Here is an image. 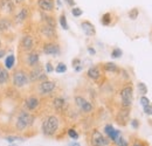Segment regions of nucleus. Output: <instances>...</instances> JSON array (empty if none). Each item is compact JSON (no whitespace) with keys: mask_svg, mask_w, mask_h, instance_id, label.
<instances>
[{"mask_svg":"<svg viewBox=\"0 0 152 146\" xmlns=\"http://www.w3.org/2000/svg\"><path fill=\"white\" fill-rule=\"evenodd\" d=\"M72 14L76 17V18H78V17H81L82 14H83V11L80 8V7H73V9H72Z\"/></svg>","mask_w":152,"mask_h":146,"instance_id":"nucleus-31","label":"nucleus"},{"mask_svg":"<svg viewBox=\"0 0 152 146\" xmlns=\"http://www.w3.org/2000/svg\"><path fill=\"white\" fill-rule=\"evenodd\" d=\"M55 88H56V85H55L54 82L46 80V81L40 82V84H39V87H38V90L41 95H48V93L54 91Z\"/></svg>","mask_w":152,"mask_h":146,"instance_id":"nucleus-8","label":"nucleus"},{"mask_svg":"<svg viewBox=\"0 0 152 146\" xmlns=\"http://www.w3.org/2000/svg\"><path fill=\"white\" fill-rule=\"evenodd\" d=\"M75 103L83 112H90L93 110V104L90 102H88L87 99H84L83 97H81V96H76Z\"/></svg>","mask_w":152,"mask_h":146,"instance_id":"nucleus-11","label":"nucleus"},{"mask_svg":"<svg viewBox=\"0 0 152 146\" xmlns=\"http://www.w3.org/2000/svg\"><path fill=\"white\" fill-rule=\"evenodd\" d=\"M123 55V52L119 49V48H115L114 50L111 52V57H114V58H118V57H121Z\"/></svg>","mask_w":152,"mask_h":146,"instance_id":"nucleus-33","label":"nucleus"},{"mask_svg":"<svg viewBox=\"0 0 152 146\" xmlns=\"http://www.w3.org/2000/svg\"><path fill=\"white\" fill-rule=\"evenodd\" d=\"M17 5L12 0H0V12L5 15H11L15 12Z\"/></svg>","mask_w":152,"mask_h":146,"instance_id":"nucleus-6","label":"nucleus"},{"mask_svg":"<svg viewBox=\"0 0 152 146\" xmlns=\"http://www.w3.org/2000/svg\"><path fill=\"white\" fill-rule=\"evenodd\" d=\"M103 67H104V70L109 72V73H117L118 72V67L115 63H113V62H107Z\"/></svg>","mask_w":152,"mask_h":146,"instance_id":"nucleus-24","label":"nucleus"},{"mask_svg":"<svg viewBox=\"0 0 152 146\" xmlns=\"http://www.w3.org/2000/svg\"><path fill=\"white\" fill-rule=\"evenodd\" d=\"M55 72L58 74L66 73V72H67V66H66L64 63H58L56 66V68H55Z\"/></svg>","mask_w":152,"mask_h":146,"instance_id":"nucleus-30","label":"nucleus"},{"mask_svg":"<svg viewBox=\"0 0 152 146\" xmlns=\"http://www.w3.org/2000/svg\"><path fill=\"white\" fill-rule=\"evenodd\" d=\"M69 146H80V144H77V143H70Z\"/></svg>","mask_w":152,"mask_h":146,"instance_id":"nucleus-45","label":"nucleus"},{"mask_svg":"<svg viewBox=\"0 0 152 146\" xmlns=\"http://www.w3.org/2000/svg\"><path fill=\"white\" fill-rule=\"evenodd\" d=\"M53 70H54V68H53V66H52V63H47L46 64V72L49 74V73H53Z\"/></svg>","mask_w":152,"mask_h":146,"instance_id":"nucleus-38","label":"nucleus"},{"mask_svg":"<svg viewBox=\"0 0 152 146\" xmlns=\"http://www.w3.org/2000/svg\"><path fill=\"white\" fill-rule=\"evenodd\" d=\"M75 70H76V72H81V70H82L81 64H80V66H77V67H75Z\"/></svg>","mask_w":152,"mask_h":146,"instance_id":"nucleus-44","label":"nucleus"},{"mask_svg":"<svg viewBox=\"0 0 152 146\" xmlns=\"http://www.w3.org/2000/svg\"><path fill=\"white\" fill-rule=\"evenodd\" d=\"M14 64H15V56L13 54H10L8 56H6V58H5V68L7 70H10V69H12L14 67Z\"/></svg>","mask_w":152,"mask_h":146,"instance_id":"nucleus-23","label":"nucleus"},{"mask_svg":"<svg viewBox=\"0 0 152 146\" xmlns=\"http://www.w3.org/2000/svg\"><path fill=\"white\" fill-rule=\"evenodd\" d=\"M144 112H145L146 115H149V116H152V105L151 104L144 107Z\"/></svg>","mask_w":152,"mask_h":146,"instance_id":"nucleus-37","label":"nucleus"},{"mask_svg":"<svg viewBox=\"0 0 152 146\" xmlns=\"http://www.w3.org/2000/svg\"><path fill=\"white\" fill-rule=\"evenodd\" d=\"M64 1H66L67 5H69V6H72V7H75V1H74V0H64Z\"/></svg>","mask_w":152,"mask_h":146,"instance_id":"nucleus-41","label":"nucleus"},{"mask_svg":"<svg viewBox=\"0 0 152 146\" xmlns=\"http://www.w3.org/2000/svg\"><path fill=\"white\" fill-rule=\"evenodd\" d=\"M28 77H29V82H37V81L42 82L47 80V75L43 72L42 67H40L39 64L32 68V70L28 74Z\"/></svg>","mask_w":152,"mask_h":146,"instance_id":"nucleus-5","label":"nucleus"},{"mask_svg":"<svg viewBox=\"0 0 152 146\" xmlns=\"http://www.w3.org/2000/svg\"><path fill=\"white\" fill-rule=\"evenodd\" d=\"M28 15H29L28 7H22V8H20L19 11L15 13V15H14V22L17 25H21V23H23L28 19Z\"/></svg>","mask_w":152,"mask_h":146,"instance_id":"nucleus-10","label":"nucleus"},{"mask_svg":"<svg viewBox=\"0 0 152 146\" xmlns=\"http://www.w3.org/2000/svg\"><path fill=\"white\" fill-rule=\"evenodd\" d=\"M53 105H54V108H55L57 111H62V110L66 108L67 103H66V101H64L62 97H56V98L54 99V102H53Z\"/></svg>","mask_w":152,"mask_h":146,"instance_id":"nucleus-22","label":"nucleus"},{"mask_svg":"<svg viewBox=\"0 0 152 146\" xmlns=\"http://www.w3.org/2000/svg\"><path fill=\"white\" fill-rule=\"evenodd\" d=\"M132 97H133V89L131 85H128L121 90V98H122V105L123 108L128 109L132 104Z\"/></svg>","mask_w":152,"mask_h":146,"instance_id":"nucleus-4","label":"nucleus"},{"mask_svg":"<svg viewBox=\"0 0 152 146\" xmlns=\"http://www.w3.org/2000/svg\"><path fill=\"white\" fill-rule=\"evenodd\" d=\"M34 124V116L31 115L29 112L22 110L18 113L17 122H15V128L18 131H25L26 128H31Z\"/></svg>","mask_w":152,"mask_h":146,"instance_id":"nucleus-1","label":"nucleus"},{"mask_svg":"<svg viewBox=\"0 0 152 146\" xmlns=\"http://www.w3.org/2000/svg\"><path fill=\"white\" fill-rule=\"evenodd\" d=\"M58 21H60L61 27H62L64 31H68V29H69V26H68V22H67V18H66V15H64V14H61V15H60Z\"/></svg>","mask_w":152,"mask_h":146,"instance_id":"nucleus-25","label":"nucleus"},{"mask_svg":"<svg viewBox=\"0 0 152 146\" xmlns=\"http://www.w3.org/2000/svg\"><path fill=\"white\" fill-rule=\"evenodd\" d=\"M91 145L93 146H105L109 144V140L107 138H104V136L97 131V130H94L93 133H91Z\"/></svg>","mask_w":152,"mask_h":146,"instance_id":"nucleus-7","label":"nucleus"},{"mask_svg":"<svg viewBox=\"0 0 152 146\" xmlns=\"http://www.w3.org/2000/svg\"><path fill=\"white\" fill-rule=\"evenodd\" d=\"M4 55H5V52H0V58H1Z\"/></svg>","mask_w":152,"mask_h":146,"instance_id":"nucleus-46","label":"nucleus"},{"mask_svg":"<svg viewBox=\"0 0 152 146\" xmlns=\"http://www.w3.org/2000/svg\"><path fill=\"white\" fill-rule=\"evenodd\" d=\"M10 146H17V145H10Z\"/></svg>","mask_w":152,"mask_h":146,"instance_id":"nucleus-49","label":"nucleus"},{"mask_svg":"<svg viewBox=\"0 0 152 146\" xmlns=\"http://www.w3.org/2000/svg\"><path fill=\"white\" fill-rule=\"evenodd\" d=\"M137 87H138V91L142 96H145V93H148V88L143 82H139Z\"/></svg>","mask_w":152,"mask_h":146,"instance_id":"nucleus-28","label":"nucleus"},{"mask_svg":"<svg viewBox=\"0 0 152 146\" xmlns=\"http://www.w3.org/2000/svg\"><path fill=\"white\" fill-rule=\"evenodd\" d=\"M13 26V21L8 18H0V33L8 32Z\"/></svg>","mask_w":152,"mask_h":146,"instance_id":"nucleus-18","label":"nucleus"},{"mask_svg":"<svg viewBox=\"0 0 152 146\" xmlns=\"http://www.w3.org/2000/svg\"><path fill=\"white\" fill-rule=\"evenodd\" d=\"M42 18H43V21H45V23H47V25H49V26H53V27H55L56 25H55V20L53 17H49V15H45V14H42Z\"/></svg>","mask_w":152,"mask_h":146,"instance_id":"nucleus-27","label":"nucleus"},{"mask_svg":"<svg viewBox=\"0 0 152 146\" xmlns=\"http://www.w3.org/2000/svg\"><path fill=\"white\" fill-rule=\"evenodd\" d=\"M38 6L42 12H52L54 9L53 0H38Z\"/></svg>","mask_w":152,"mask_h":146,"instance_id":"nucleus-16","label":"nucleus"},{"mask_svg":"<svg viewBox=\"0 0 152 146\" xmlns=\"http://www.w3.org/2000/svg\"><path fill=\"white\" fill-rule=\"evenodd\" d=\"M58 118L55 116H48L43 124H42V132L45 136H48V137H52L56 133L57 128H58Z\"/></svg>","mask_w":152,"mask_h":146,"instance_id":"nucleus-2","label":"nucleus"},{"mask_svg":"<svg viewBox=\"0 0 152 146\" xmlns=\"http://www.w3.org/2000/svg\"><path fill=\"white\" fill-rule=\"evenodd\" d=\"M68 136H69L72 139H74V140H77V139H78V133L76 132L74 128H69V130H68Z\"/></svg>","mask_w":152,"mask_h":146,"instance_id":"nucleus-32","label":"nucleus"},{"mask_svg":"<svg viewBox=\"0 0 152 146\" xmlns=\"http://www.w3.org/2000/svg\"><path fill=\"white\" fill-rule=\"evenodd\" d=\"M140 104H142L143 108H144V107H146V105L150 104V99H149L148 97H145V96H142V97H140Z\"/></svg>","mask_w":152,"mask_h":146,"instance_id":"nucleus-36","label":"nucleus"},{"mask_svg":"<svg viewBox=\"0 0 152 146\" xmlns=\"http://www.w3.org/2000/svg\"><path fill=\"white\" fill-rule=\"evenodd\" d=\"M39 104H40V101H39L38 97H35V96H29L25 101V107H26V109L29 110V111H34L39 107Z\"/></svg>","mask_w":152,"mask_h":146,"instance_id":"nucleus-15","label":"nucleus"},{"mask_svg":"<svg viewBox=\"0 0 152 146\" xmlns=\"http://www.w3.org/2000/svg\"><path fill=\"white\" fill-rule=\"evenodd\" d=\"M12 1H13L15 5H18V4H21V2H23L25 0H12Z\"/></svg>","mask_w":152,"mask_h":146,"instance_id":"nucleus-43","label":"nucleus"},{"mask_svg":"<svg viewBox=\"0 0 152 146\" xmlns=\"http://www.w3.org/2000/svg\"><path fill=\"white\" fill-rule=\"evenodd\" d=\"M81 28L83 31V33L87 35V36H94L96 34V29H95V26L89 22V21H83L81 22Z\"/></svg>","mask_w":152,"mask_h":146,"instance_id":"nucleus-14","label":"nucleus"},{"mask_svg":"<svg viewBox=\"0 0 152 146\" xmlns=\"http://www.w3.org/2000/svg\"><path fill=\"white\" fill-rule=\"evenodd\" d=\"M131 125H132L133 128H139V123H138V120H136V119L131 120Z\"/></svg>","mask_w":152,"mask_h":146,"instance_id":"nucleus-39","label":"nucleus"},{"mask_svg":"<svg viewBox=\"0 0 152 146\" xmlns=\"http://www.w3.org/2000/svg\"><path fill=\"white\" fill-rule=\"evenodd\" d=\"M115 143H116V145L117 146H128L129 144H128V142L122 137V136H119L116 140H115Z\"/></svg>","mask_w":152,"mask_h":146,"instance_id":"nucleus-29","label":"nucleus"},{"mask_svg":"<svg viewBox=\"0 0 152 146\" xmlns=\"http://www.w3.org/2000/svg\"><path fill=\"white\" fill-rule=\"evenodd\" d=\"M40 32L43 36L48 37V39H53L54 36H56V31H55V27L53 26H49L47 23H43L40 28Z\"/></svg>","mask_w":152,"mask_h":146,"instance_id":"nucleus-13","label":"nucleus"},{"mask_svg":"<svg viewBox=\"0 0 152 146\" xmlns=\"http://www.w3.org/2000/svg\"><path fill=\"white\" fill-rule=\"evenodd\" d=\"M88 52H89V54H91V55H94L96 53L95 49H93V48H88Z\"/></svg>","mask_w":152,"mask_h":146,"instance_id":"nucleus-42","label":"nucleus"},{"mask_svg":"<svg viewBox=\"0 0 152 146\" xmlns=\"http://www.w3.org/2000/svg\"><path fill=\"white\" fill-rule=\"evenodd\" d=\"M133 146H142V145H139V144H134Z\"/></svg>","mask_w":152,"mask_h":146,"instance_id":"nucleus-47","label":"nucleus"},{"mask_svg":"<svg viewBox=\"0 0 152 146\" xmlns=\"http://www.w3.org/2000/svg\"><path fill=\"white\" fill-rule=\"evenodd\" d=\"M20 47L23 52H32L34 47V40L31 35H23L20 41Z\"/></svg>","mask_w":152,"mask_h":146,"instance_id":"nucleus-9","label":"nucleus"},{"mask_svg":"<svg viewBox=\"0 0 152 146\" xmlns=\"http://www.w3.org/2000/svg\"><path fill=\"white\" fill-rule=\"evenodd\" d=\"M5 139H6L8 143H14L15 140H22V138L17 137V136H8V137H6Z\"/></svg>","mask_w":152,"mask_h":146,"instance_id":"nucleus-35","label":"nucleus"},{"mask_svg":"<svg viewBox=\"0 0 152 146\" xmlns=\"http://www.w3.org/2000/svg\"><path fill=\"white\" fill-rule=\"evenodd\" d=\"M0 47H1V41H0Z\"/></svg>","mask_w":152,"mask_h":146,"instance_id":"nucleus-48","label":"nucleus"},{"mask_svg":"<svg viewBox=\"0 0 152 146\" xmlns=\"http://www.w3.org/2000/svg\"><path fill=\"white\" fill-rule=\"evenodd\" d=\"M10 80V74L7 72L6 68H4L2 66H0V85L7 83Z\"/></svg>","mask_w":152,"mask_h":146,"instance_id":"nucleus-21","label":"nucleus"},{"mask_svg":"<svg viewBox=\"0 0 152 146\" xmlns=\"http://www.w3.org/2000/svg\"><path fill=\"white\" fill-rule=\"evenodd\" d=\"M88 77L89 78H91V80H98L99 78V76H101V72H99V68L98 67H91V68H89V70H88Z\"/></svg>","mask_w":152,"mask_h":146,"instance_id":"nucleus-20","label":"nucleus"},{"mask_svg":"<svg viewBox=\"0 0 152 146\" xmlns=\"http://www.w3.org/2000/svg\"><path fill=\"white\" fill-rule=\"evenodd\" d=\"M104 131H105V134L108 136V138H109V139H111L113 142H115V140L121 136V132H119L118 130H115L114 126H113V125H110V124L105 125Z\"/></svg>","mask_w":152,"mask_h":146,"instance_id":"nucleus-17","label":"nucleus"},{"mask_svg":"<svg viewBox=\"0 0 152 146\" xmlns=\"http://www.w3.org/2000/svg\"><path fill=\"white\" fill-rule=\"evenodd\" d=\"M80 64H81L80 58H75V60H73V67H77V66H80Z\"/></svg>","mask_w":152,"mask_h":146,"instance_id":"nucleus-40","label":"nucleus"},{"mask_svg":"<svg viewBox=\"0 0 152 146\" xmlns=\"http://www.w3.org/2000/svg\"><path fill=\"white\" fill-rule=\"evenodd\" d=\"M138 9L137 8H132L130 12H129V18L131 19V20H136V19L138 18Z\"/></svg>","mask_w":152,"mask_h":146,"instance_id":"nucleus-34","label":"nucleus"},{"mask_svg":"<svg viewBox=\"0 0 152 146\" xmlns=\"http://www.w3.org/2000/svg\"><path fill=\"white\" fill-rule=\"evenodd\" d=\"M101 22H102V25H104V26H109V25L111 23V14H110V13L103 14V17L101 19Z\"/></svg>","mask_w":152,"mask_h":146,"instance_id":"nucleus-26","label":"nucleus"},{"mask_svg":"<svg viewBox=\"0 0 152 146\" xmlns=\"http://www.w3.org/2000/svg\"><path fill=\"white\" fill-rule=\"evenodd\" d=\"M43 53L46 55L57 56V55L60 54V47H58V45L53 43V42L45 43V46H43Z\"/></svg>","mask_w":152,"mask_h":146,"instance_id":"nucleus-12","label":"nucleus"},{"mask_svg":"<svg viewBox=\"0 0 152 146\" xmlns=\"http://www.w3.org/2000/svg\"><path fill=\"white\" fill-rule=\"evenodd\" d=\"M39 60H40L39 54L38 53H35V52H31L29 54L27 55V58H26L27 64H28L29 67H32V68H33V67H35V66H38Z\"/></svg>","mask_w":152,"mask_h":146,"instance_id":"nucleus-19","label":"nucleus"},{"mask_svg":"<svg viewBox=\"0 0 152 146\" xmlns=\"http://www.w3.org/2000/svg\"><path fill=\"white\" fill-rule=\"evenodd\" d=\"M12 82L15 88H23L29 83L28 74L25 70H17L12 76Z\"/></svg>","mask_w":152,"mask_h":146,"instance_id":"nucleus-3","label":"nucleus"}]
</instances>
